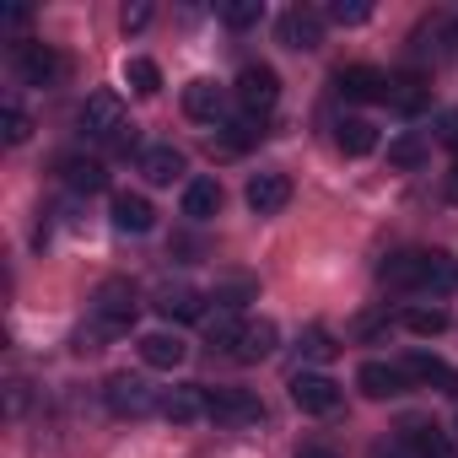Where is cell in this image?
<instances>
[{"instance_id":"obj_1","label":"cell","mask_w":458,"mask_h":458,"mask_svg":"<svg viewBox=\"0 0 458 458\" xmlns=\"http://www.w3.org/2000/svg\"><path fill=\"white\" fill-rule=\"evenodd\" d=\"M377 281L383 286H394V292H453L458 286V270L442 259V254H394L383 270H377Z\"/></svg>"},{"instance_id":"obj_2","label":"cell","mask_w":458,"mask_h":458,"mask_svg":"<svg viewBox=\"0 0 458 458\" xmlns=\"http://www.w3.org/2000/svg\"><path fill=\"white\" fill-rule=\"evenodd\" d=\"M103 399H108V410H114L119 420H146L151 410H162V394H157L146 377H135V372H114V377L103 383Z\"/></svg>"},{"instance_id":"obj_3","label":"cell","mask_w":458,"mask_h":458,"mask_svg":"<svg viewBox=\"0 0 458 458\" xmlns=\"http://www.w3.org/2000/svg\"><path fill=\"white\" fill-rule=\"evenodd\" d=\"M76 124H81L87 140H114V146H119V140L130 135V124H124V103H119L114 92H92V98L81 103Z\"/></svg>"},{"instance_id":"obj_4","label":"cell","mask_w":458,"mask_h":458,"mask_svg":"<svg viewBox=\"0 0 458 458\" xmlns=\"http://www.w3.org/2000/svg\"><path fill=\"white\" fill-rule=\"evenodd\" d=\"M135 286L124 281V276H114V281H103L98 292H92V318L108 329V335H124L130 324H135Z\"/></svg>"},{"instance_id":"obj_5","label":"cell","mask_w":458,"mask_h":458,"mask_svg":"<svg viewBox=\"0 0 458 458\" xmlns=\"http://www.w3.org/2000/svg\"><path fill=\"white\" fill-rule=\"evenodd\" d=\"M210 420L226 426V431H243V426L265 420V404L249 388H210Z\"/></svg>"},{"instance_id":"obj_6","label":"cell","mask_w":458,"mask_h":458,"mask_svg":"<svg viewBox=\"0 0 458 458\" xmlns=\"http://www.w3.org/2000/svg\"><path fill=\"white\" fill-rule=\"evenodd\" d=\"M324 12H313V6H292V12H281V22H276V33H281V44L286 49H297V55H313V49H324Z\"/></svg>"},{"instance_id":"obj_7","label":"cell","mask_w":458,"mask_h":458,"mask_svg":"<svg viewBox=\"0 0 458 458\" xmlns=\"http://www.w3.org/2000/svg\"><path fill=\"white\" fill-rule=\"evenodd\" d=\"M286 388H292V404L302 415H335L340 410V383L329 372H297Z\"/></svg>"},{"instance_id":"obj_8","label":"cell","mask_w":458,"mask_h":458,"mask_svg":"<svg viewBox=\"0 0 458 458\" xmlns=\"http://www.w3.org/2000/svg\"><path fill=\"white\" fill-rule=\"evenodd\" d=\"M17 76L28 87H55L65 76V55L55 44H17Z\"/></svg>"},{"instance_id":"obj_9","label":"cell","mask_w":458,"mask_h":458,"mask_svg":"<svg viewBox=\"0 0 458 458\" xmlns=\"http://www.w3.org/2000/svg\"><path fill=\"white\" fill-rule=\"evenodd\" d=\"M238 103L265 119V114L281 103V76H276L270 65H243V76H238Z\"/></svg>"},{"instance_id":"obj_10","label":"cell","mask_w":458,"mask_h":458,"mask_svg":"<svg viewBox=\"0 0 458 458\" xmlns=\"http://www.w3.org/2000/svg\"><path fill=\"white\" fill-rule=\"evenodd\" d=\"M162 415L173 426H194V420H210V388L199 383H178V388H162Z\"/></svg>"},{"instance_id":"obj_11","label":"cell","mask_w":458,"mask_h":458,"mask_svg":"<svg viewBox=\"0 0 458 458\" xmlns=\"http://www.w3.org/2000/svg\"><path fill=\"white\" fill-rule=\"evenodd\" d=\"M243 199H249L254 216H281L292 205V178L286 173H254L249 189H243Z\"/></svg>"},{"instance_id":"obj_12","label":"cell","mask_w":458,"mask_h":458,"mask_svg":"<svg viewBox=\"0 0 458 458\" xmlns=\"http://www.w3.org/2000/svg\"><path fill=\"white\" fill-rule=\"evenodd\" d=\"M404 377H410V388H437V394H458V372L442 361V356H426V351H410L404 361Z\"/></svg>"},{"instance_id":"obj_13","label":"cell","mask_w":458,"mask_h":458,"mask_svg":"<svg viewBox=\"0 0 458 458\" xmlns=\"http://www.w3.org/2000/svg\"><path fill=\"white\" fill-rule=\"evenodd\" d=\"M335 92L351 98V103H383L388 98V76L372 71V65H345V71H335Z\"/></svg>"},{"instance_id":"obj_14","label":"cell","mask_w":458,"mask_h":458,"mask_svg":"<svg viewBox=\"0 0 458 458\" xmlns=\"http://www.w3.org/2000/svg\"><path fill=\"white\" fill-rule=\"evenodd\" d=\"M356 388H361L367 399H399V394H410V377H404V367H394V361H361Z\"/></svg>"},{"instance_id":"obj_15","label":"cell","mask_w":458,"mask_h":458,"mask_svg":"<svg viewBox=\"0 0 458 458\" xmlns=\"http://www.w3.org/2000/svg\"><path fill=\"white\" fill-rule=\"evenodd\" d=\"M399 437H404V447H410L415 458H453V442H447V431H442L437 420L410 415V420H399Z\"/></svg>"},{"instance_id":"obj_16","label":"cell","mask_w":458,"mask_h":458,"mask_svg":"<svg viewBox=\"0 0 458 458\" xmlns=\"http://www.w3.org/2000/svg\"><path fill=\"white\" fill-rule=\"evenodd\" d=\"M394 114H404V119H415V114H426L431 108V87H426V76H415V71H404V76H388V98H383Z\"/></svg>"},{"instance_id":"obj_17","label":"cell","mask_w":458,"mask_h":458,"mask_svg":"<svg viewBox=\"0 0 458 458\" xmlns=\"http://www.w3.org/2000/svg\"><path fill=\"white\" fill-rule=\"evenodd\" d=\"M276 345H281V329H276L270 318H254V324H243V335H238V345H233V361L254 367V361L276 356Z\"/></svg>"},{"instance_id":"obj_18","label":"cell","mask_w":458,"mask_h":458,"mask_svg":"<svg viewBox=\"0 0 458 458\" xmlns=\"http://www.w3.org/2000/svg\"><path fill=\"white\" fill-rule=\"evenodd\" d=\"M183 114H189L194 124H216V119L226 114V92H221L216 81H205V76H199V81H189V87H183Z\"/></svg>"},{"instance_id":"obj_19","label":"cell","mask_w":458,"mask_h":458,"mask_svg":"<svg viewBox=\"0 0 458 458\" xmlns=\"http://www.w3.org/2000/svg\"><path fill=\"white\" fill-rule=\"evenodd\" d=\"M108 216H114V226L119 233H151L157 226V210H151V199L146 194H114V205H108Z\"/></svg>"},{"instance_id":"obj_20","label":"cell","mask_w":458,"mask_h":458,"mask_svg":"<svg viewBox=\"0 0 458 458\" xmlns=\"http://www.w3.org/2000/svg\"><path fill=\"white\" fill-rule=\"evenodd\" d=\"M60 178L76 189V194H103L108 189V167L98 157H65L60 162Z\"/></svg>"},{"instance_id":"obj_21","label":"cell","mask_w":458,"mask_h":458,"mask_svg":"<svg viewBox=\"0 0 458 458\" xmlns=\"http://www.w3.org/2000/svg\"><path fill=\"white\" fill-rule=\"evenodd\" d=\"M157 313H162L167 324H194V318H205V297H199L194 286H167V292L157 297Z\"/></svg>"},{"instance_id":"obj_22","label":"cell","mask_w":458,"mask_h":458,"mask_svg":"<svg viewBox=\"0 0 458 458\" xmlns=\"http://www.w3.org/2000/svg\"><path fill=\"white\" fill-rule=\"evenodd\" d=\"M140 178H146V183H173V178H183V151H178V146H146V151H140Z\"/></svg>"},{"instance_id":"obj_23","label":"cell","mask_w":458,"mask_h":458,"mask_svg":"<svg viewBox=\"0 0 458 458\" xmlns=\"http://www.w3.org/2000/svg\"><path fill=\"white\" fill-rule=\"evenodd\" d=\"M335 146L345 157H372L377 151V124L372 119H340L335 124Z\"/></svg>"},{"instance_id":"obj_24","label":"cell","mask_w":458,"mask_h":458,"mask_svg":"<svg viewBox=\"0 0 458 458\" xmlns=\"http://www.w3.org/2000/svg\"><path fill=\"white\" fill-rule=\"evenodd\" d=\"M221 210V183L216 178H189L183 183V216L189 221H210Z\"/></svg>"},{"instance_id":"obj_25","label":"cell","mask_w":458,"mask_h":458,"mask_svg":"<svg viewBox=\"0 0 458 458\" xmlns=\"http://www.w3.org/2000/svg\"><path fill=\"white\" fill-rule=\"evenodd\" d=\"M183 356H189V345H183L178 335H167V329H157V335L140 340V361H146V367H167V372H173V367H183Z\"/></svg>"},{"instance_id":"obj_26","label":"cell","mask_w":458,"mask_h":458,"mask_svg":"<svg viewBox=\"0 0 458 458\" xmlns=\"http://www.w3.org/2000/svg\"><path fill=\"white\" fill-rule=\"evenodd\" d=\"M238 335H243L238 308H216V318H205V345H210V351H226V356H233Z\"/></svg>"},{"instance_id":"obj_27","label":"cell","mask_w":458,"mask_h":458,"mask_svg":"<svg viewBox=\"0 0 458 458\" xmlns=\"http://www.w3.org/2000/svg\"><path fill=\"white\" fill-rule=\"evenodd\" d=\"M420 38H431L426 49H431L437 60H458V17H437Z\"/></svg>"},{"instance_id":"obj_28","label":"cell","mask_w":458,"mask_h":458,"mask_svg":"<svg viewBox=\"0 0 458 458\" xmlns=\"http://www.w3.org/2000/svg\"><path fill=\"white\" fill-rule=\"evenodd\" d=\"M426 157H431L426 135H399V140H388V162H394V167H404V173H410V167H420Z\"/></svg>"},{"instance_id":"obj_29","label":"cell","mask_w":458,"mask_h":458,"mask_svg":"<svg viewBox=\"0 0 458 458\" xmlns=\"http://www.w3.org/2000/svg\"><path fill=\"white\" fill-rule=\"evenodd\" d=\"M254 140H265V119H259V114L233 119V124H226V135H221L226 151H243V146H254Z\"/></svg>"},{"instance_id":"obj_30","label":"cell","mask_w":458,"mask_h":458,"mask_svg":"<svg viewBox=\"0 0 458 458\" xmlns=\"http://www.w3.org/2000/svg\"><path fill=\"white\" fill-rule=\"evenodd\" d=\"M399 324H404L410 335H442V329H447V308H404Z\"/></svg>"},{"instance_id":"obj_31","label":"cell","mask_w":458,"mask_h":458,"mask_svg":"<svg viewBox=\"0 0 458 458\" xmlns=\"http://www.w3.org/2000/svg\"><path fill=\"white\" fill-rule=\"evenodd\" d=\"M221 22H226V28H259V22H265V0H226V6H221Z\"/></svg>"},{"instance_id":"obj_32","label":"cell","mask_w":458,"mask_h":458,"mask_svg":"<svg viewBox=\"0 0 458 458\" xmlns=\"http://www.w3.org/2000/svg\"><path fill=\"white\" fill-rule=\"evenodd\" d=\"M124 81H130L140 98H157V92H162V71H157V60H130V65H124Z\"/></svg>"},{"instance_id":"obj_33","label":"cell","mask_w":458,"mask_h":458,"mask_svg":"<svg viewBox=\"0 0 458 458\" xmlns=\"http://www.w3.org/2000/svg\"><path fill=\"white\" fill-rule=\"evenodd\" d=\"M324 17H329V22H340V28H361V22L372 17V0H335Z\"/></svg>"},{"instance_id":"obj_34","label":"cell","mask_w":458,"mask_h":458,"mask_svg":"<svg viewBox=\"0 0 458 458\" xmlns=\"http://www.w3.org/2000/svg\"><path fill=\"white\" fill-rule=\"evenodd\" d=\"M335 351H340V345H335V335H329L324 324H313V329L302 335V356H308V361H329Z\"/></svg>"},{"instance_id":"obj_35","label":"cell","mask_w":458,"mask_h":458,"mask_svg":"<svg viewBox=\"0 0 458 458\" xmlns=\"http://www.w3.org/2000/svg\"><path fill=\"white\" fill-rule=\"evenodd\" d=\"M0 124H6V146H22V140L33 135V119H28L17 103H6V108H0Z\"/></svg>"},{"instance_id":"obj_36","label":"cell","mask_w":458,"mask_h":458,"mask_svg":"<svg viewBox=\"0 0 458 458\" xmlns=\"http://www.w3.org/2000/svg\"><path fill=\"white\" fill-rule=\"evenodd\" d=\"M367 458H415L410 447H404V437H383V442H372V453Z\"/></svg>"},{"instance_id":"obj_37","label":"cell","mask_w":458,"mask_h":458,"mask_svg":"<svg viewBox=\"0 0 458 458\" xmlns=\"http://www.w3.org/2000/svg\"><path fill=\"white\" fill-rule=\"evenodd\" d=\"M151 22V6H124V33H140Z\"/></svg>"},{"instance_id":"obj_38","label":"cell","mask_w":458,"mask_h":458,"mask_svg":"<svg viewBox=\"0 0 458 458\" xmlns=\"http://www.w3.org/2000/svg\"><path fill=\"white\" fill-rule=\"evenodd\" d=\"M28 17H33L28 6H6V12H0V22H6V28H28Z\"/></svg>"},{"instance_id":"obj_39","label":"cell","mask_w":458,"mask_h":458,"mask_svg":"<svg viewBox=\"0 0 458 458\" xmlns=\"http://www.w3.org/2000/svg\"><path fill=\"white\" fill-rule=\"evenodd\" d=\"M297 458H340V453H335V447H302Z\"/></svg>"},{"instance_id":"obj_40","label":"cell","mask_w":458,"mask_h":458,"mask_svg":"<svg viewBox=\"0 0 458 458\" xmlns=\"http://www.w3.org/2000/svg\"><path fill=\"white\" fill-rule=\"evenodd\" d=\"M442 140H447V146H458V114H453V119L442 124Z\"/></svg>"},{"instance_id":"obj_41","label":"cell","mask_w":458,"mask_h":458,"mask_svg":"<svg viewBox=\"0 0 458 458\" xmlns=\"http://www.w3.org/2000/svg\"><path fill=\"white\" fill-rule=\"evenodd\" d=\"M447 199H453V205H458V167H453V173H447Z\"/></svg>"}]
</instances>
